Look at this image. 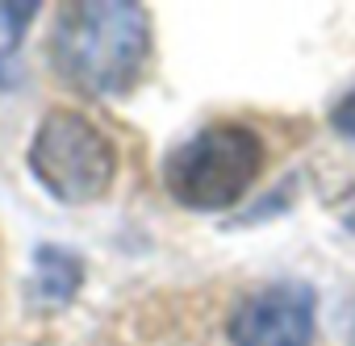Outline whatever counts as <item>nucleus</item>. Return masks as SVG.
Masks as SVG:
<instances>
[{"instance_id": "obj_3", "label": "nucleus", "mask_w": 355, "mask_h": 346, "mask_svg": "<svg viewBox=\"0 0 355 346\" xmlns=\"http://www.w3.org/2000/svg\"><path fill=\"white\" fill-rule=\"evenodd\" d=\"M26 163L42 192L71 209L105 201L117 180V146L96 121L76 109H51L38 121Z\"/></svg>"}, {"instance_id": "obj_5", "label": "nucleus", "mask_w": 355, "mask_h": 346, "mask_svg": "<svg viewBox=\"0 0 355 346\" xmlns=\"http://www.w3.org/2000/svg\"><path fill=\"white\" fill-rule=\"evenodd\" d=\"M84 288V259L71 246H38L34 251V275H30V296L42 309H63L76 300Z\"/></svg>"}, {"instance_id": "obj_2", "label": "nucleus", "mask_w": 355, "mask_h": 346, "mask_svg": "<svg viewBox=\"0 0 355 346\" xmlns=\"http://www.w3.org/2000/svg\"><path fill=\"white\" fill-rule=\"evenodd\" d=\"M263 158L268 146L251 125L214 121L167 150L163 188L189 213H226L259 184Z\"/></svg>"}, {"instance_id": "obj_6", "label": "nucleus", "mask_w": 355, "mask_h": 346, "mask_svg": "<svg viewBox=\"0 0 355 346\" xmlns=\"http://www.w3.org/2000/svg\"><path fill=\"white\" fill-rule=\"evenodd\" d=\"M30 17H38V5L30 0V5H0V55H13Z\"/></svg>"}, {"instance_id": "obj_1", "label": "nucleus", "mask_w": 355, "mask_h": 346, "mask_svg": "<svg viewBox=\"0 0 355 346\" xmlns=\"http://www.w3.org/2000/svg\"><path fill=\"white\" fill-rule=\"evenodd\" d=\"M55 75L84 96H125L155 51L150 13L134 0H80L63 5L51 30Z\"/></svg>"}, {"instance_id": "obj_4", "label": "nucleus", "mask_w": 355, "mask_h": 346, "mask_svg": "<svg viewBox=\"0 0 355 346\" xmlns=\"http://www.w3.org/2000/svg\"><path fill=\"white\" fill-rule=\"evenodd\" d=\"M230 346H313L318 292L309 284H268L239 300L226 321Z\"/></svg>"}, {"instance_id": "obj_7", "label": "nucleus", "mask_w": 355, "mask_h": 346, "mask_svg": "<svg viewBox=\"0 0 355 346\" xmlns=\"http://www.w3.org/2000/svg\"><path fill=\"white\" fill-rule=\"evenodd\" d=\"M330 129L347 142H355V88L347 96H338V104L330 109Z\"/></svg>"}]
</instances>
